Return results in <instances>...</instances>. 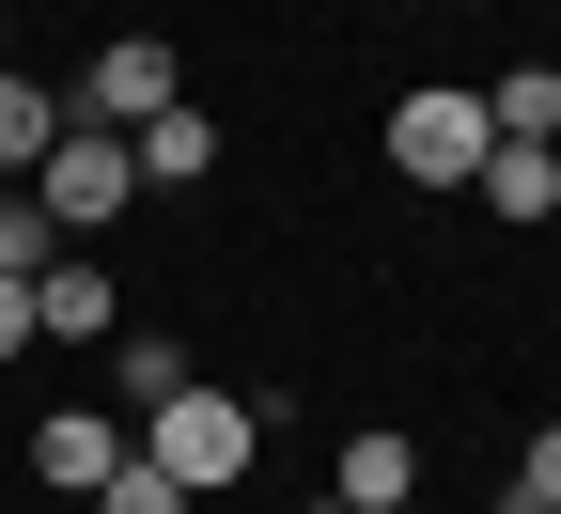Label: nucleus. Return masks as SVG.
Here are the masks:
<instances>
[{
  "instance_id": "f257e3e1",
  "label": "nucleus",
  "mask_w": 561,
  "mask_h": 514,
  "mask_svg": "<svg viewBox=\"0 0 561 514\" xmlns=\"http://www.w3.org/2000/svg\"><path fill=\"white\" fill-rule=\"evenodd\" d=\"M140 453H157V468H172L187 499H219V483H234V468L265 453V406H234V390H172L157 421H140Z\"/></svg>"
},
{
  "instance_id": "f03ea898",
  "label": "nucleus",
  "mask_w": 561,
  "mask_h": 514,
  "mask_svg": "<svg viewBox=\"0 0 561 514\" xmlns=\"http://www.w3.org/2000/svg\"><path fill=\"white\" fill-rule=\"evenodd\" d=\"M32 203H47V235H79V250H94L110 218L140 203V157H125L110 125H62V140H47V172H32Z\"/></svg>"
},
{
  "instance_id": "7ed1b4c3",
  "label": "nucleus",
  "mask_w": 561,
  "mask_h": 514,
  "mask_svg": "<svg viewBox=\"0 0 561 514\" xmlns=\"http://www.w3.org/2000/svg\"><path fill=\"white\" fill-rule=\"evenodd\" d=\"M172 94H187V62H172L157 32H110V47L79 62V94H62V125H110V140H125V125H157Z\"/></svg>"
},
{
  "instance_id": "20e7f679",
  "label": "nucleus",
  "mask_w": 561,
  "mask_h": 514,
  "mask_svg": "<svg viewBox=\"0 0 561 514\" xmlns=\"http://www.w3.org/2000/svg\"><path fill=\"white\" fill-rule=\"evenodd\" d=\"M483 140H500V125H483V94L437 79V94H405V110H390V172H405V187H468V172H483Z\"/></svg>"
},
{
  "instance_id": "39448f33",
  "label": "nucleus",
  "mask_w": 561,
  "mask_h": 514,
  "mask_svg": "<svg viewBox=\"0 0 561 514\" xmlns=\"http://www.w3.org/2000/svg\"><path fill=\"white\" fill-rule=\"evenodd\" d=\"M110 468H125V421H110V406H47V421H32V483H62V499H94Z\"/></svg>"
},
{
  "instance_id": "423d86ee",
  "label": "nucleus",
  "mask_w": 561,
  "mask_h": 514,
  "mask_svg": "<svg viewBox=\"0 0 561 514\" xmlns=\"http://www.w3.org/2000/svg\"><path fill=\"white\" fill-rule=\"evenodd\" d=\"M125 157H140V187H203V172H219V125H203V110L172 94L157 125H125Z\"/></svg>"
},
{
  "instance_id": "0eeeda50",
  "label": "nucleus",
  "mask_w": 561,
  "mask_h": 514,
  "mask_svg": "<svg viewBox=\"0 0 561 514\" xmlns=\"http://www.w3.org/2000/svg\"><path fill=\"white\" fill-rule=\"evenodd\" d=\"M32 343H110V265H47L32 281Z\"/></svg>"
},
{
  "instance_id": "6e6552de",
  "label": "nucleus",
  "mask_w": 561,
  "mask_h": 514,
  "mask_svg": "<svg viewBox=\"0 0 561 514\" xmlns=\"http://www.w3.org/2000/svg\"><path fill=\"white\" fill-rule=\"evenodd\" d=\"M343 514H405L421 499V453H405V436H343V483H328Z\"/></svg>"
},
{
  "instance_id": "1a4fd4ad",
  "label": "nucleus",
  "mask_w": 561,
  "mask_h": 514,
  "mask_svg": "<svg viewBox=\"0 0 561 514\" xmlns=\"http://www.w3.org/2000/svg\"><path fill=\"white\" fill-rule=\"evenodd\" d=\"M187 390V343H157V328H125V358H110V421H157Z\"/></svg>"
},
{
  "instance_id": "9d476101",
  "label": "nucleus",
  "mask_w": 561,
  "mask_h": 514,
  "mask_svg": "<svg viewBox=\"0 0 561 514\" xmlns=\"http://www.w3.org/2000/svg\"><path fill=\"white\" fill-rule=\"evenodd\" d=\"M483 203H500V218H546L561 203V157H546V140H483V172H468Z\"/></svg>"
},
{
  "instance_id": "9b49d317",
  "label": "nucleus",
  "mask_w": 561,
  "mask_h": 514,
  "mask_svg": "<svg viewBox=\"0 0 561 514\" xmlns=\"http://www.w3.org/2000/svg\"><path fill=\"white\" fill-rule=\"evenodd\" d=\"M47 140H62V94L0 62V172H47Z\"/></svg>"
},
{
  "instance_id": "f8f14e48",
  "label": "nucleus",
  "mask_w": 561,
  "mask_h": 514,
  "mask_svg": "<svg viewBox=\"0 0 561 514\" xmlns=\"http://www.w3.org/2000/svg\"><path fill=\"white\" fill-rule=\"evenodd\" d=\"M483 125H500V140H561V79H546V62H515V79L483 94Z\"/></svg>"
},
{
  "instance_id": "ddd939ff",
  "label": "nucleus",
  "mask_w": 561,
  "mask_h": 514,
  "mask_svg": "<svg viewBox=\"0 0 561 514\" xmlns=\"http://www.w3.org/2000/svg\"><path fill=\"white\" fill-rule=\"evenodd\" d=\"M94 514H203V499H187V483H172V468H157V453H125V468H110V483H94Z\"/></svg>"
},
{
  "instance_id": "4468645a",
  "label": "nucleus",
  "mask_w": 561,
  "mask_h": 514,
  "mask_svg": "<svg viewBox=\"0 0 561 514\" xmlns=\"http://www.w3.org/2000/svg\"><path fill=\"white\" fill-rule=\"evenodd\" d=\"M62 235H47V203H0V281H47Z\"/></svg>"
},
{
  "instance_id": "2eb2a0df",
  "label": "nucleus",
  "mask_w": 561,
  "mask_h": 514,
  "mask_svg": "<svg viewBox=\"0 0 561 514\" xmlns=\"http://www.w3.org/2000/svg\"><path fill=\"white\" fill-rule=\"evenodd\" d=\"M515 499H530V514H561V421L530 436V468H515Z\"/></svg>"
},
{
  "instance_id": "dca6fc26",
  "label": "nucleus",
  "mask_w": 561,
  "mask_h": 514,
  "mask_svg": "<svg viewBox=\"0 0 561 514\" xmlns=\"http://www.w3.org/2000/svg\"><path fill=\"white\" fill-rule=\"evenodd\" d=\"M32 343V281H0V358H16Z\"/></svg>"
},
{
  "instance_id": "f3484780",
  "label": "nucleus",
  "mask_w": 561,
  "mask_h": 514,
  "mask_svg": "<svg viewBox=\"0 0 561 514\" xmlns=\"http://www.w3.org/2000/svg\"><path fill=\"white\" fill-rule=\"evenodd\" d=\"M0 47H16V16H0Z\"/></svg>"
},
{
  "instance_id": "a211bd4d",
  "label": "nucleus",
  "mask_w": 561,
  "mask_h": 514,
  "mask_svg": "<svg viewBox=\"0 0 561 514\" xmlns=\"http://www.w3.org/2000/svg\"><path fill=\"white\" fill-rule=\"evenodd\" d=\"M312 514H343V499H312Z\"/></svg>"
},
{
  "instance_id": "6ab92c4d",
  "label": "nucleus",
  "mask_w": 561,
  "mask_h": 514,
  "mask_svg": "<svg viewBox=\"0 0 561 514\" xmlns=\"http://www.w3.org/2000/svg\"><path fill=\"white\" fill-rule=\"evenodd\" d=\"M546 157H561V140H546Z\"/></svg>"
}]
</instances>
